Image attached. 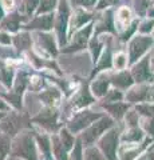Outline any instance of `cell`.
Instances as JSON below:
<instances>
[{"label": "cell", "instance_id": "34", "mask_svg": "<svg viewBox=\"0 0 154 160\" xmlns=\"http://www.w3.org/2000/svg\"><path fill=\"white\" fill-rule=\"evenodd\" d=\"M141 139H142V132L138 128H133L125 136V140H129V142H140Z\"/></svg>", "mask_w": 154, "mask_h": 160}, {"label": "cell", "instance_id": "1", "mask_svg": "<svg viewBox=\"0 0 154 160\" xmlns=\"http://www.w3.org/2000/svg\"><path fill=\"white\" fill-rule=\"evenodd\" d=\"M58 12H56V33L59 46L67 43V28L70 24V4L67 0H59L58 2Z\"/></svg>", "mask_w": 154, "mask_h": 160}, {"label": "cell", "instance_id": "47", "mask_svg": "<svg viewBox=\"0 0 154 160\" xmlns=\"http://www.w3.org/2000/svg\"><path fill=\"white\" fill-rule=\"evenodd\" d=\"M147 131H149V133H151V135H154V119L151 120L150 123L147 124Z\"/></svg>", "mask_w": 154, "mask_h": 160}, {"label": "cell", "instance_id": "54", "mask_svg": "<svg viewBox=\"0 0 154 160\" xmlns=\"http://www.w3.org/2000/svg\"><path fill=\"white\" fill-rule=\"evenodd\" d=\"M153 2H154V0H153Z\"/></svg>", "mask_w": 154, "mask_h": 160}, {"label": "cell", "instance_id": "39", "mask_svg": "<svg viewBox=\"0 0 154 160\" xmlns=\"http://www.w3.org/2000/svg\"><path fill=\"white\" fill-rule=\"evenodd\" d=\"M70 160H83V158H82V144L79 142L75 144V147L72 148V153H71Z\"/></svg>", "mask_w": 154, "mask_h": 160}, {"label": "cell", "instance_id": "6", "mask_svg": "<svg viewBox=\"0 0 154 160\" xmlns=\"http://www.w3.org/2000/svg\"><path fill=\"white\" fill-rule=\"evenodd\" d=\"M15 155L16 156H22L27 160H38L35 146H34V140L31 135H24L18 143L16 149H15Z\"/></svg>", "mask_w": 154, "mask_h": 160}, {"label": "cell", "instance_id": "2", "mask_svg": "<svg viewBox=\"0 0 154 160\" xmlns=\"http://www.w3.org/2000/svg\"><path fill=\"white\" fill-rule=\"evenodd\" d=\"M154 39L149 35H138L131 39L129 44V55H130V64H134L137 60H140L143 55L147 52V49L153 46Z\"/></svg>", "mask_w": 154, "mask_h": 160}, {"label": "cell", "instance_id": "44", "mask_svg": "<svg viewBox=\"0 0 154 160\" xmlns=\"http://www.w3.org/2000/svg\"><path fill=\"white\" fill-rule=\"evenodd\" d=\"M122 98V95L119 93L118 91H111V93L107 96V100L109 102H119V99Z\"/></svg>", "mask_w": 154, "mask_h": 160}, {"label": "cell", "instance_id": "27", "mask_svg": "<svg viewBox=\"0 0 154 160\" xmlns=\"http://www.w3.org/2000/svg\"><path fill=\"white\" fill-rule=\"evenodd\" d=\"M153 29H154V19H150V18H147L145 22L138 27V31L142 35H149Z\"/></svg>", "mask_w": 154, "mask_h": 160}, {"label": "cell", "instance_id": "42", "mask_svg": "<svg viewBox=\"0 0 154 160\" xmlns=\"http://www.w3.org/2000/svg\"><path fill=\"white\" fill-rule=\"evenodd\" d=\"M138 111H141L142 113L154 118V104H150V106H140L138 107Z\"/></svg>", "mask_w": 154, "mask_h": 160}, {"label": "cell", "instance_id": "53", "mask_svg": "<svg viewBox=\"0 0 154 160\" xmlns=\"http://www.w3.org/2000/svg\"><path fill=\"white\" fill-rule=\"evenodd\" d=\"M153 148H154V146H153Z\"/></svg>", "mask_w": 154, "mask_h": 160}, {"label": "cell", "instance_id": "13", "mask_svg": "<svg viewBox=\"0 0 154 160\" xmlns=\"http://www.w3.org/2000/svg\"><path fill=\"white\" fill-rule=\"evenodd\" d=\"M35 122L39 124H42L43 127H46L48 129H55L56 127V113L54 111H44L39 115L38 118H35Z\"/></svg>", "mask_w": 154, "mask_h": 160}, {"label": "cell", "instance_id": "25", "mask_svg": "<svg viewBox=\"0 0 154 160\" xmlns=\"http://www.w3.org/2000/svg\"><path fill=\"white\" fill-rule=\"evenodd\" d=\"M61 139H62V146L66 151H68V149H71L74 147V138L71 136V133L67 129H63L61 132Z\"/></svg>", "mask_w": 154, "mask_h": 160}, {"label": "cell", "instance_id": "30", "mask_svg": "<svg viewBox=\"0 0 154 160\" xmlns=\"http://www.w3.org/2000/svg\"><path fill=\"white\" fill-rule=\"evenodd\" d=\"M127 64V56L125 53L119 52L115 55V58H114V67H115L117 69H123L126 67Z\"/></svg>", "mask_w": 154, "mask_h": 160}, {"label": "cell", "instance_id": "37", "mask_svg": "<svg viewBox=\"0 0 154 160\" xmlns=\"http://www.w3.org/2000/svg\"><path fill=\"white\" fill-rule=\"evenodd\" d=\"M12 76H13V73L11 71V68H3L2 69V80L7 84V86H9V84L12 83Z\"/></svg>", "mask_w": 154, "mask_h": 160}, {"label": "cell", "instance_id": "11", "mask_svg": "<svg viewBox=\"0 0 154 160\" xmlns=\"http://www.w3.org/2000/svg\"><path fill=\"white\" fill-rule=\"evenodd\" d=\"M24 18L20 16L18 12H13V13H9L8 16L6 18H3L2 20V28L3 29H6V31H9V32H18V29L19 27H22L20 26V23H22V20Z\"/></svg>", "mask_w": 154, "mask_h": 160}, {"label": "cell", "instance_id": "31", "mask_svg": "<svg viewBox=\"0 0 154 160\" xmlns=\"http://www.w3.org/2000/svg\"><path fill=\"white\" fill-rule=\"evenodd\" d=\"M91 102H93V99L90 98L87 89H83L82 93L79 95V98L77 99V106L78 107H84V106H87V104H90Z\"/></svg>", "mask_w": 154, "mask_h": 160}, {"label": "cell", "instance_id": "3", "mask_svg": "<svg viewBox=\"0 0 154 160\" xmlns=\"http://www.w3.org/2000/svg\"><path fill=\"white\" fill-rule=\"evenodd\" d=\"M113 126V120L109 118H103L99 122H97L94 126H91L87 131H84L82 135V140L84 146H91L95 140L101 136L102 132H105L106 129H109Z\"/></svg>", "mask_w": 154, "mask_h": 160}, {"label": "cell", "instance_id": "20", "mask_svg": "<svg viewBox=\"0 0 154 160\" xmlns=\"http://www.w3.org/2000/svg\"><path fill=\"white\" fill-rule=\"evenodd\" d=\"M107 87H109V80L106 78H101L93 83V92L97 96H103L107 92Z\"/></svg>", "mask_w": 154, "mask_h": 160}, {"label": "cell", "instance_id": "8", "mask_svg": "<svg viewBox=\"0 0 154 160\" xmlns=\"http://www.w3.org/2000/svg\"><path fill=\"white\" fill-rule=\"evenodd\" d=\"M133 78L138 83L149 82L151 79V69H150V56H145L141 62L133 68Z\"/></svg>", "mask_w": 154, "mask_h": 160}, {"label": "cell", "instance_id": "9", "mask_svg": "<svg viewBox=\"0 0 154 160\" xmlns=\"http://www.w3.org/2000/svg\"><path fill=\"white\" fill-rule=\"evenodd\" d=\"M99 118V115L97 113H93L90 111H84V112H81L79 115H77L75 118L71 120L70 123V131L71 132H78L83 129L84 127H87L90 123H93L94 120H97Z\"/></svg>", "mask_w": 154, "mask_h": 160}, {"label": "cell", "instance_id": "14", "mask_svg": "<svg viewBox=\"0 0 154 160\" xmlns=\"http://www.w3.org/2000/svg\"><path fill=\"white\" fill-rule=\"evenodd\" d=\"M103 31L115 32V29H114V23H113V16H111L110 11H107V15L105 13V16L102 18V22L97 26V33L103 32Z\"/></svg>", "mask_w": 154, "mask_h": 160}, {"label": "cell", "instance_id": "28", "mask_svg": "<svg viewBox=\"0 0 154 160\" xmlns=\"http://www.w3.org/2000/svg\"><path fill=\"white\" fill-rule=\"evenodd\" d=\"M134 4H135V9L137 12L141 15V16H145L147 12V8L150 7V0H134Z\"/></svg>", "mask_w": 154, "mask_h": 160}, {"label": "cell", "instance_id": "40", "mask_svg": "<svg viewBox=\"0 0 154 160\" xmlns=\"http://www.w3.org/2000/svg\"><path fill=\"white\" fill-rule=\"evenodd\" d=\"M75 4H78V7H81V8H88V7H93V6H95L98 0H72Z\"/></svg>", "mask_w": 154, "mask_h": 160}, {"label": "cell", "instance_id": "48", "mask_svg": "<svg viewBox=\"0 0 154 160\" xmlns=\"http://www.w3.org/2000/svg\"><path fill=\"white\" fill-rule=\"evenodd\" d=\"M0 109H7V106L2 102V100H0Z\"/></svg>", "mask_w": 154, "mask_h": 160}, {"label": "cell", "instance_id": "43", "mask_svg": "<svg viewBox=\"0 0 154 160\" xmlns=\"http://www.w3.org/2000/svg\"><path fill=\"white\" fill-rule=\"evenodd\" d=\"M0 6L4 11H11L15 6V2L13 0H0Z\"/></svg>", "mask_w": 154, "mask_h": 160}, {"label": "cell", "instance_id": "5", "mask_svg": "<svg viewBox=\"0 0 154 160\" xmlns=\"http://www.w3.org/2000/svg\"><path fill=\"white\" fill-rule=\"evenodd\" d=\"M93 24H88L86 27L79 28L78 31H75V33L72 35V42L67 48H64V52H72V51H79V49H83L87 46L88 39H90V35L93 32Z\"/></svg>", "mask_w": 154, "mask_h": 160}, {"label": "cell", "instance_id": "46", "mask_svg": "<svg viewBox=\"0 0 154 160\" xmlns=\"http://www.w3.org/2000/svg\"><path fill=\"white\" fill-rule=\"evenodd\" d=\"M146 16H147V18H150V19H154V6H150V7L147 8Z\"/></svg>", "mask_w": 154, "mask_h": 160}, {"label": "cell", "instance_id": "4", "mask_svg": "<svg viewBox=\"0 0 154 160\" xmlns=\"http://www.w3.org/2000/svg\"><path fill=\"white\" fill-rule=\"evenodd\" d=\"M99 147L103 151V155L107 160H117V148H118V131L111 129L102 138Z\"/></svg>", "mask_w": 154, "mask_h": 160}, {"label": "cell", "instance_id": "18", "mask_svg": "<svg viewBox=\"0 0 154 160\" xmlns=\"http://www.w3.org/2000/svg\"><path fill=\"white\" fill-rule=\"evenodd\" d=\"M149 98V88L147 87H140L137 89H133V91L129 93L127 99L131 100V102H143Z\"/></svg>", "mask_w": 154, "mask_h": 160}, {"label": "cell", "instance_id": "52", "mask_svg": "<svg viewBox=\"0 0 154 160\" xmlns=\"http://www.w3.org/2000/svg\"><path fill=\"white\" fill-rule=\"evenodd\" d=\"M141 160H146V159H141Z\"/></svg>", "mask_w": 154, "mask_h": 160}, {"label": "cell", "instance_id": "26", "mask_svg": "<svg viewBox=\"0 0 154 160\" xmlns=\"http://www.w3.org/2000/svg\"><path fill=\"white\" fill-rule=\"evenodd\" d=\"M9 139L4 135H0V160H4V158L7 156V153L9 152Z\"/></svg>", "mask_w": 154, "mask_h": 160}, {"label": "cell", "instance_id": "12", "mask_svg": "<svg viewBox=\"0 0 154 160\" xmlns=\"http://www.w3.org/2000/svg\"><path fill=\"white\" fill-rule=\"evenodd\" d=\"M22 127V123H20V119H19L18 116H15V115H12V116H9L6 122L2 123V126H0V128H2V131L4 133L7 135H15L19 129H20Z\"/></svg>", "mask_w": 154, "mask_h": 160}, {"label": "cell", "instance_id": "15", "mask_svg": "<svg viewBox=\"0 0 154 160\" xmlns=\"http://www.w3.org/2000/svg\"><path fill=\"white\" fill-rule=\"evenodd\" d=\"M113 83L115 84L117 87L127 88V87H130L131 84H133V78H131V75L129 73V72L123 71V72H121V73H118L117 76L113 78Z\"/></svg>", "mask_w": 154, "mask_h": 160}, {"label": "cell", "instance_id": "29", "mask_svg": "<svg viewBox=\"0 0 154 160\" xmlns=\"http://www.w3.org/2000/svg\"><path fill=\"white\" fill-rule=\"evenodd\" d=\"M90 48H91V55H93V60L97 62L98 60V56L101 53V48H102V44L99 43V40L97 38H94L90 43Z\"/></svg>", "mask_w": 154, "mask_h": 160}, {"label": "cell", "instance_id": "24", "mask_svg": "<svg viewBox=\"0 0 154 160\" xmlns=\"http://www.w3.org/2000/svg\"><path fill=\"white\" fill-rule=\"evenodd\" d=\"M109 67H111V52H110V49H106L105 52H103L102 55V59L99 60V63H98V67L95 71H102V69H106Z\"/></svg>", "mask_w": 154, "mask_h": 160}, {"label": "cell", "instance_id": "35", "mask_svg": "<svg viewBox=\"0 0 154 160\" xmlns=\"http://www.w3.org/2000/svg\"><path fill=\"white\" fill-rule=\"evenodd\" d=\"M42 98L46 100V103H48V104H54L56 102V100L59 99V93L56 92V91H51V89H50V91H47L46 93H43L42 95Z\"/></svg>", "mask_w": 154, "mask_h": 160}, {"label": "cell", "instance_id": "7", "mask_svg": "<svg viewBox=\"0 0 154 160\" xmlns=\"http://www.w3.org/2000/svg\"><path fill=\"white\" fill-rule=\"evenodd\" d=\"M54 12L43 13V15H35V18L24 26L26 29H42V31H50L54 24Z\"/></svg>", "mask_w": 154, "mask_h": 160}, {"label": "cell", "instance_id": "50", "mask_svg": "<svg viewBox=\"0 0 154 160\" xmlns=\"http://www.w3.org/2000/svg\"><path fill=\"white\" fill-rule=\"evenodd\" d=\"M151 69L154 71V59H153V62H151Z\"/></svg>", "mask_w": 154, "mask_h": 160}, {"label": "cell", "instance_id": "19", "mask_svg": "<svg viewBox=\"0 0 154 160\" xmlns=\"http://www.w3.org/2000/svg\"><path fill=\"white\" fill-rule=\"evenodd\" d=\"M13 44L18 49H27L29 46H31V38L27 32L19 33L13 38Z\"/></svg>", "mask_w": 154, "mask_h": 160}, {"label": "cell", "instance_id": "21", "mask_svg": "<svg viewBox=\"0 0 154 160\" xmlns=\"http://www.w3.org/2000/svg\"><path fill=\"white\" fill-rule=\"evenodd\" d=\"M39 2H40V0H23L22 12L24 13V16L31 18L32 15L36 12L38 6H39Z\"/></svg>", "mask_w": 154, "mask_h": 160}, {"label": "cell", "instance_id": "32", "mask_svg": "<svg viewBox=\"0 0 154 160\" xmlns=\"http://www.w3.org/2000/svg\"><path fill=\"white\" fill-rule=\"evenodd\" d=\"M54 151H55V155H56L58 160H68L67 155H66V149L63 148L62 143H59L58 140L55 142V144H54Z\"/></svg>", "mask_w": 154, "mask_h": 160}, {"label": "cell", "instance_id": "16", "mask_svg": "<svg viewBox=\"0 0 154 160\" xmlns=\"http://www.w3.org/2000/svg\"><path fill=\"white\" fill-rule=\"evenodd\" d=\"M59 0H40L35 15H43V13H50L54 12V9L58 7Z\"/></svg>", "mask_w": 154, "mask_h": 160}, {"label": "cell", "instance_id": "17", "mask_svg": "<svg viewBox=\"0 0 154 160\" xmlns=\"http://www.w3.org/2000/svg\"><path fill=\"white\" fill-rule=\"evenodd\" d=\"M105 108L107 109L109 112H110L114 118L117 119H121L123 115L126 113L129 106L127 104H123V103H114V104H110V106H105Z\"/></svg>", "mask_w": 154, "mask_h": 160}, {"label": "cell", "instance_id": "45", "mask_svg": "<svg viewBox=\"0 0 154 160\" xmlns=\"http://www.w3.org/2000/svg\"><path fill=\"white\" fill-rule=\"evenodd\" d=\"M0 42L4 43V44H9L11 43V38L6 33H0Z\"/></svg>", "mask_w": 154, "mask_h": 160}, {"label": "cell", "instance_id": "51", "mask_svg": "<svg viewBox=\"0 0 154 160\" xmlns=\"http://www.w3.org/2000/svg\"><path fill=\"white\" fill-rule=\"evenodd\" d=\"M3 116H4V115H3V113H0V119H2Z\"/></svg>", "mask_w": 154, "mask_h": 160}, {"label": "cell", "instance_id": "22", "mask_svg": "<svg viewBox=\"0 0 154 160\" xmlns=\"http://www.w3.org/2000/svg\"><path fill=\"white\" fill-rule=\"evenodd\" d=\"M117 19L122 26H127L129 22L131 20V12L127 7H121L117 12Z\"/></svg>", "mask_w": 154, "mask_h": 160}, {"label": "cell", "instance_id": "10", "mask_svg": "<svg viewBox=\"0 0 154 160\" xmlns=\"http://www.w3.org/2000/svg\"><path fill=\"white\" fill-rule=\"evenodd\" d=\"M91 13L87 12L84 8H81L78 7L74 13L70 16V26H71V29L72 31H78L79 28L84 27V24H87L88 22L91 20Z\"/></svg>", "mask_w": 154, "mask_h": 160}, {"label": "cell", "instance_id": "36", "mask_svg": "<svg viewBox=\"0 0 154 160\" xmlns=\"http://www.w3.org/2000/svg\"><path fill=\"white\" fill-rule=\"evenodd\" d=\"M119 2V0H98V4H97V9L102 11V9H106V8H110Z\"/></svg>", "mask_w": 154, "mask_h": 160}, {"label": "cell", "instance_id": "49", "mask_svg": "<svg viewBox=\"0 0 154 160\" xmlns=\"http://www.w3.org/2000/svg\"><path fill=\"white\" fill-rule=\"evenodd\" d=\"M149 158H150V160H154V153H150L149 155Z\"/></svg>", "mask_w": 154, "mask_h": 160}, {"label": "cell", "instance_id": "23", "mask_svg": "<svg viewBox=\"0 0 154 160\" xmlns=\"http://www.w3.org/2000/svg\"><path fill=\"white\" fill-rule=\"evenodd\" d=\"M40 42H42V46L48 49L51 53L55 55L56 53V48H55V43H54V38L50 36V35H46V33H40Z\"/></svg>", "mask_w": 154, "mask_h": 160}, {"label": "cell", "instance_id": "33", "mask_svg": "<svg viewBox=\"0 0 154 160\" xmlns=\"http://www.w3.org/2000/svg\"><path fill=\"white\" fill-rule=\"evenodd\" d=\"M86 160H106L105 156L95 148H90L86 152Z\"/></svg>", "mask_w": 154, "mask_h": 160}, {"label": "cell", "instance_id": "41", "mask_svg": "<svg viewBox=\"0 0 154 160\" xmlns=\"http://www.w3.org/2000/svg\"><path fill=\"white\" fill-rule=\"evenodd\" d=\"M137 26H138V22H137V20H134L131 26H129V29H126V31H125V33L122 35V40H127V39H130V36L133 35V32L135 31Z\"/></svg>", "mask_w": 154, "mask_h": 160}, {"label": "cell", "instance_id": "38", "mask_svg": "<svg viewBox=\"0 0 154 160\" xmlns=\"http://www.w3.org/2000/svg\"><path fill=\"white\" fill-rule=\"evenodd\" d=\"M38 142H39V146H40L42 151L46 153V156H50V155H48L50 153V142H48V139L44 138V136H39Z\"/></svg>", "mask_w": 154, "mask_h": 160}]
</instances>
